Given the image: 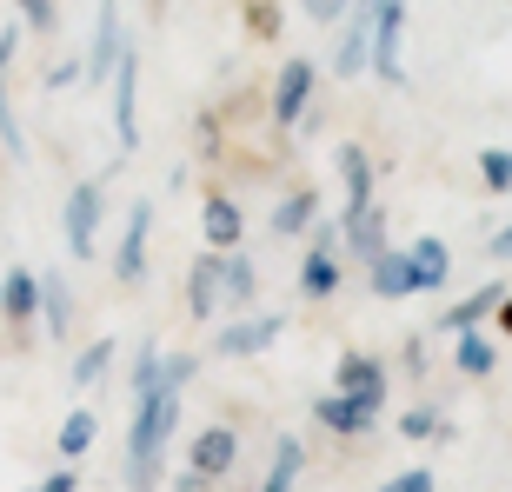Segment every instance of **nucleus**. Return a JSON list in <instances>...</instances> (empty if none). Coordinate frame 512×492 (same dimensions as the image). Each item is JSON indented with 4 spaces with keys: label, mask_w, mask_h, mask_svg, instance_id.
Returning a JSON list of instances; mask_svg holds the SVG:
<instances>
[{
    "label": "nucleus",
    "mask_w": 512,
    "mask_h": 492,
    "mask_svg": "<svg viewBox=\"0 0 512 492\" xmlns=\"http://www.w3.org/2000/svg\"><path fill=\"white\" fill-rule=\"evenodd\" d=\"M173 426H180V386H153V393L133 399V426H127V492H153L160 486V466H167Z\"/></svg>",
    "instance_id": "f257e3e1"
},
{
    "label": "nucleus",
    "mask_w": 512,
    "mask_h": 492,
    "mask_svg": "<svg viewBox=\"0 0 512 492\" xmlns=\"http://www.w3.org/2000/svg\"><path fill=\"white\" fill-rule=\"evenodd\" d=\"M100 220H107V193H100L94 180L67 187L60 227H67V253H74V260H94V253H100Z\"/></svg>",
    "instance_id": "f03ea898"
},
{
    "label": "nucleus",
    "mask_w": 512,
    "mask_h": 492,
    "mask_svg": "<svg viewBox=\"0 0 512 492\" xmlns=\"http://www.w3.org/2000/svg\"><path fill=\"white\" fill-rule=\"evenodd\" d=\"M114 140H120V160L140 147V47H120V67H114Z\"/></svg>",
    "instance_id": "7ed1b4c3"
},
{
    "label": "nucleus",
    "mask_w": 512,
    "mask_h": 492,
    "mask_svg": "<svg viewBox=\"0 0 512 492\" xmlns=\"http://www.w3.org/2000/svg\"><path fill=\"white\" fill-rule=\"evenodd\" d=\"M313 80H320V67L306 54H293L280 67V80H273V100H266V114H273V133H293L306 120V100H313Z\"/></svg>",
    "instance_id": "20e7f679"
},
{
    "label": "nucleus",
    "mask_w": 512,
    "mask_h": 492,
    "mask_svg": "<svg viewBox=\"0 0 512 492\" xmlns=\"http://www.w3.org/2000/svg\"><path fill=\"white\" fill-rule=\"evenodd\" d=\"M399 47H406V0H380L373 7V74H380V87H406Z\"/></svg>",
    "instance_id": "39448f33"
},
{
    "label": "nucleus",
    "mask_w": 512,
    "mask_h": 492,
    "mask_svg": "<svg viewBox=\"0 0 512 492\" xmlns=\"http://www.w3.org/2000/svg\"><path fill=\"white\" fill-rule=\"evenodd\" d=\"M300 293L306 300H333L340 293V227H313V246H306L300 260Z\"/></svg>",
    "instance_id": "423d86ee"
},
{
    "label": "nucleus",
    "mask_w": 512,
    "mask_h": 492,
    "mask_svg": "<svg viewBox=\"0 0 512 492\" xmlns=\"http://www.w3.org/2000/svg\"><path fill=\"white\" fill-rule=\"evenodd\" d=\"M286 333V320L280 313H240V320H227L220 326V340H213V353L220 360H253V353H266V346Z\"/></svg>",
    "instance_id": "0eeeda50"
},
{
    "label": "nucleus",
    "mask_w": 512,
    "mask_h": 492,
    "mask_svg": "<svg viewBox=\"0 0 512 492\" xmlns=\"http://www.w3.org/2000/svg\"><path fill=\"white\" fill-rule=\"evenodd\" d=\"M120 47H127V20H120V0H100L94 7V47H87V80L107 87L120 67Z\"/></svg>",
    "instance_id": "6e6552de"
},
{
    "label": "nucleus",
    "mask_w": 512,
    "mask_h": 492,
    "mask_svg": "<svg viewBox=\"0 0 512 492\" xmlns=\"http://www.w3.org/2000/svg\"><path fill=\"white\" fill-rule=\"evenodd\" d=\"M373 7H380V0H353V14H346V34H340V47H333V74L340 80H360L366 67H373Z\"/></svg>",
    "instance_id": "1a4fd4ad"
},
{
    "label": "nucleus",
    "mask_w": 512,
    "mask_h": 492,
    "mask_svg": "<svg viewBox=\"0 0 512 492\" xmlns=\"http://www.w3.org/2000/svg\"><path fill=\"white\" fill-rule=\"evenodd\" d=\"M233 459H240V433L233 426H200L187 446V473L193 479H227Z\"/></svg>",
    "instance_id": "9d476101"
},
{
    "label": "nucleus",
    "mask_w": 512,
    "mask_h": 492,
    "mask_svg": "<svg viewBox=\"0 0 512 492\" xmlns=\"http://www.w3.org/2000/svg\"><path fill=\"white\" fill-rule=\"evenodd\" d=\"M147 240H153V207L140 200V207H127V233H120V246H114V280L120 286L147 280Z\"/></svg>",
    "instance_id": "9b49d317"
},
{
    "label": "nucleus",
    "mask_w": 512,
    "mask_h": 492,
    "mask_svg": "<svg viewBox=\"0 0 512 492\" xmlns=\"http://www.w3.org/2000/svg\"><path fill=\"white\" fill-rule=\"evenodd\" d=\"M386 413V399H353V393H326L320 406H313V419H320L326 433H366V426H373V419Z\"/></svg>",
    "instance_id": "f8f14e48"
},
{
    "label": "nucleus",
    "mask_w": 512,
    "mask_h": 492,
    "mask_svg": "<svg viewBox=\"0 0 512 492\" xmlns=\"http://www.w3.org/2000/svg\"><path fill=\"white\" fill-rule=\"evenodd\" d=\"M200 233H207L213 253H233V246H240V233H247L240 200H233V193H207V200H200Z\"/></svg>",
    "instance_id": "ddd939ff"
},
{
    "label": "nucleus",
    "mask_w": 512,
    "mask_h": 492,
    "mask_svg": "<svg viewBox=\"0 0 512 492\" xmlns=\"http://www.w3.org/2000/svg\"><path fill=\"white\" fill-rule=\"evenodd\" d=\"M227 306V280H220V253H200L187 266V313L193 320H213Z\"/></svg>",
    "instance_id": "4468645a"
},
{
    "label": "nucleus",
    "mask_w": 512,
    "mask_h": 492,
    "mask_svg": "<svg viewBox=\"0 0 512 492\" xmlns=\"http://www.w3.org/2000/svg\"><path fill=\"white\" fill-rule=\"evenodd\" d=\"M333 393L386 399V360H373V353H340V366H333Z\"/></svg>",
    "instance_id": "2eb2a0df"
},
{
    "label": "nucleus",
    "mask_w": 512,
    "mask_h": 492,
    "mask_svg": "<svg viewBox=\"0 0 512 492\" xmlns=\"http://www.w3.org/2000/svg\"><path fill=\"white\" fill-rule=\"evenodd\" d=\"M333 167H340V187H346V213L340 220H353V213L373 207V160L346 140V147H333Z\"/></svg>",
    "instance_id": "dca6fc26"
},
{
    "label": "nucleus",
    "mask_w": 512,
    "mask_h": 492,
    "mask_svg": "<svg viewBox=\"0 0 512 492\" xmlns=\"http://www.w3.org/2000/svg\"><path fill=\"white\" fill-rule=\"evenodd\" d=\"M366 280H373V293H380V300H413V293H419L406 246H386L380 260H366Z\"/></svg>",
    "instance_id": "f3484780"
},
{
    "label": "nucleus",
    "mask_w": 512,
    "mask_h": 492,
    "mask_svg": "<svg viewBox=\"0 0 512 492\" xmlns=\"http://www.w3.org/2000/svg\"><path fill=\"white\" fill-rule=\"evenodd\" d=\"M40 313V273H27V266H14V273H7V280H0V320L14 326H27Z\"/></svg>",
    "instance_id": "a211bd4d"
},
{
    "label": "nucleus",
    "mask_w": 512,
    "mask_h": 492,
    "mask_svg": "<svg viewBox=\"0 0 512 492\" xmlns=\"http://www.w3.org/2000/svg\"><path fill=\"white\" fill-rule=\"evenodd\" d=\"M313 227H320V193L293 187L280 207H273V240H293V233H313Z\"/></svg>",
    "instance_id": "6ab92c4d"
},
{
    "label": "nucleus",
    "mask_w": 512,
    "mask_h": 492,
    "mask_svg": "<svg viewBox=\"0 0 512 492\" xmlns=\"http://www.w3.org/2000/svg\"><path fill=\"white\" fill-rule=\"evenodd\" d=\"M220 280H227V313H253V300H260V273H253V260L233 246V253H220Z\"/></svg>",
    "instance_id": "aec40b11"
},
{
    "label": "nucleus",
    "mask_w": 512,
    "mask_h": 492,
    "mask_svg": "<svg viewBox=\"0 0 512 492\" xmlns=\"http://www.w3.org/2000/svg\"><path fill=\"white\" fill-rule=\"evenodd\" d=\"M499 300H506L499 286H479V293H466L459 306H446V313H439V333H453V340H459V333H473L479 320H493V313H499Z\"/></svg>",
    "instance_id": "412c9836"
},
{
    "label": "nucleus",
    "mask_w": 512,
    "mask_h": 492,
    "mask_svg": "<svg viewBox=\"0 0 512 492\" xmlns=\"http://www.w3.org/2000/svg\"><path fill=\"white\" fill-rule=\"evenodd\" d=\"M340 246H353L360 260H380V253H386V220H380V207H366V213H353V220H340Z\"/></svg>",
    "instance_id": "4be33fe9"
},
{
    "label": "nucleus",
    "mask_w": 512,
    "mask_h": 492,
    "mask_svg": "<svg viewBox=\"0 0 512 492\" xmlns=\"http://www.w3.org/2000/svg\"><path fill=\"white\" fill-rule=\"evenodd\" d=\"M40 320H47L54 340H67V326H74V293H67L60 273H40Z\"/></svg>",
    "instance_id": "5701e85b"
},
{
    "label": "nucleus",
    "mask_w": 512,
    "mask_h": 492,
    "mask_svg": "<svg viewBox=\"0 0 512 492\" xmlns=\"http://www.w3.org/2000/svg\"><path fill=\"white\" fill-rule=\"evenodd\" d=\"M94 433H100V419L87 413V406H74V413L60 419V466H74V459H87V446H94Z\"/></svg>",
    "instance_id": "b1692460"
},
{
    "label": "nucleus",
    "mask_w": 512,
    "mask_h": 492,
    "mask_svg": "<svg viewBox=\"0 0 512 492\" xmlns=\"http://www.w3.org/2000/svg\"><path fill=\"white\" fill-rule=\"evenodd\" d=\"M406 260H413V280H419V293H433V286L446 280V273H453V253H446L439 240H413V246H406Z\"/></svg>",
    "instance_id": "393cba45"
},
{
    "label": "nucleus",
    "mask_w": 512,
    "mask_h": 492,
    "mask_svg": "<svg viewBox=\"0 0 512 492\" xmlns=\"http://www.w3.org/2000/svg\"><path fill=\"white\" fill-rule=\"evenodd\" d=\"M300 466H306V446L286 433L280 446H273V466H266V486L260 492H293V486H300Z\"/></svg>",
    "instance_id": "a878e982"
},
{
    "label": "nucleus",
    "mask_w": 512,
    "mask_h": 492,
    "mask_svg": "<svg viewBox=\"0 0 512 492\" xmlns=\"http://www.w3.org/2000/svg\"><path fill=\"white\" fill-rule=\"evenodd\" d=\"M114 353H120L114 340H94V346H80V353H74V366H67V379H74V386H94V379H107V366H114Z\"/></svg>",
    "instance_id": "bb28decb"
},
{
    "label": "nucleus",
    "mask_w": 512,
    "mask_h": 492,
    "mask_svg": "<svg viewBox=\"0 0 512 492\" xmlns=\"http://www.w3.org/2000/svg\"><path fill=\"white\" fill-rule=\"evenodd\" d=\"M453 360H459V373H493V360H499V353H493V333H479V326H473V333H459V353H453Z\"/></svg>",
    "instance_id": "cd10ccee"
},
{
    "label": "nucleus",
    "mask_w": 512,
    "mask_h": 492,
    "mask_svg": "<svg viewBox=\"0 0 512 492\" xmlns=\"http://www.w3.org/2000/svg\"><path fill=\"white\" fill-rule=\"evenodd\" d=\"M280 27H286L280 0H247V34L253 40H280Z\"/></svg>",
    "instance_id": "c85d7f7f"
},
{
    "label": "nucleus",
    "mask_w": 512,
    "mask_h": 492,
    "mask_svg": "<svg viewBox=\"0 0 512 492\" xmlns=\"http://www.w3.org/2000/svg\"><path fill=\"white\" fill-rule=\"evenodd\" d=\"M479 180H486V193H512V153L486 147V153H479Z\"/></svg>",
    "instance_id": "c756f323"
},
{
    "label": "nucleus",
    "mask_w": 512,
    "mask_h": 492,
    "mask_svg": "<svg viewBox=\"0 0 512 492\" xmlns=\"http://www.w3.org/2000/svg\"><path fill=\"white\" fill-rule=\"evenodd\" d=\"M160 366H167V353H160V346H140V353H133V399L160 386Z\"/></svg>",
    "instance_id": "7c9ffc66"
},
{
    "label": "nucleus",
    "mask_w": 512,
    "mask_h": 492,
    "mask_svg": "<svg viewBox=\"0 0 512 492\" xmlns=\"http://www.w3.org/2000/svg\"><path fill=\"white\" fill-rule=\"evenodd\" d=\"M399 433H406V439H446L453 426H446V419H439L433 406H413V413L399 419Z\"/></svg>",
    "instance_id": "2f4dec72"
},
{
    "label": "nucleus",
    "mask_w": 512,
    "mask_h": 492,
    "mask_svg": "<svg viewBox=\"0 0 512 492\" xmlns=\"http://www.w3.org/2000/svg\"><path fill=\"white\" fill-rule=\"evenodd\" d=\"M80 80H87V60H54V67H47V87H54V94H74Z\"/></svg>",
    "instance_id": "473e14b6"
},
{
    "label": "nucleus",
    "mask_w": 512,
    "mask_h": 492,
    "mask_svg": "<svg viewBox=\"0 0 512 492\" xmlns=\"http://www.w3.org/2000/svg\"><path fill=\"white\" fill-rule=\"evenodd\" d=\"M14 7H20V27H34V34H47V27H54V0H14Z\"/></svg>",
    "instance_id": "72a5a7b5"
},
{
    "label": "nucleus",
    "mask_w": 512,
    "mask_h": 492,
    "mask_svg": "<svg viewBox=\"0 0 512 492\" xmlns=\"http://www.w3.org/2000/svg\"><path fill=\"white\" fill-rule=\"evenodd\" d=\"M0 147L14 153V160H27V133H20V120H14V107L0 100Z\"/></svg>",
    "instance_id": "f704fd0d"
},
{
    "label": "nucleus",
    "mask_w": 512,
    "mask_h": 492,
    "mask_svg": "<svg viewBox=\"0 0 512 492\" xmlns=\"http://www.w3.org/2000/svg\"><path fill=\"white\" fill-rule=\"evenodd\" d=\"M200 373V360H193V353H173L167 366H160V379H167V386H180V393H187V379Z\"/></svg>",
    "instance_id": "c9c22d12"
},
{
    "label": "nucleus",
    "mask_w": 512,
    "mask_h": 492,
    "mask_svg": "<svg viewBox=\"0 0 512 492\" xmlns=\"http://www.w3.org/2000/svg\"><path fill=\"white\" fill-rule=\"evenodd\" d=\"M14 54H20V27H0V100H7V74H14Z\"/></svg>",
    "instance_id": "e433bc0d"
},
{
    "label": "nucleus",
    "mask_w": 512,
    "mask_h": 492,
    "mask_svg": "<svg viewBox=\"0 0 512 492\" xmlns=\"http://www.w3.org/2000/svg\"><path fill=\"white\" fill-rule=\"evenodd\" d=\"M300 7H306L313 20H320V27H333V20H346V14H353V0H300Z\"/></svg>",
    "instance_id": "4c0bfd02"
},
{
    "label": "nucleus",
    "mask_w": 512,
    "mask_h": 492,
    "mask_svg": "<svg viewBox=\"0 0 512 492\" xmlns=\"http://www.w3.org/2000/svg\"><path fill=\"white\" fill-rule=\"evenodd\" d=\"M380 492H433V473H426V466H413V473H399V479H386Z\"/></svg>",
    "instance_id": "58836bf2"
},
{
    "label": "nucleus",
    "mask_w": 512,
    "mask_h": 492,
    "mask_svg": "<svg viewBox=\"0 0 512 492\" xmlns=\"http://www.w3.org/2000/svg\"><path fill=\"white\" fill-rule=\"evenodd\" d=\"M34 492H80V466H54V473L40 479Z\"/></svg>",
    "instance_id": "ea45409f"
},
{
    "label": "nucleus",
    "mask_w": 512,
    "mask_h": 492,
    "mask_svg": "<svg viewBox=\"0 0 512 492\" xmlns=\"http://www.w3.org/2000/svg\"><path fill=\"white\" fill-rule=\"evenodd\" d=\"M200 153H220V120L200 114Z\"/></svg>",
    "instance_id": "a19ab883"
},
{
    "label": "nucleus",
    "mask_w": 512,
    "mask_h": 492,
    "mask_svg": "<svg viewBox=\"0 0 512 492\" xmlns=\"http://www.w3.org/2000/svg\"><path fill=\"white\" fill-rule=\"evenodd\" d=\"M486 253H493V260H512V227H499V233H493V246H486Z\"/></svg>",
    "instance_id": "79ce46f5"
},
{
    "label": "nucleus",
    "mask_w": 512,
    "mask_h": 492,
    "mask_svg": "<svg viewBox=\"0 0 512 492\" xmlns=\"http://www.w3.org/2000/svg\"><path fill=\"white\" fill-rule=\"evenodd\" d=\"M493 320H499V333H506V340H512V293H506V300H499V313H493Z\"/></svg>",
    "instance_id": "37998d69"
},
{
    "label": "nucleus",
    "mask_w": 512,
    "mask_h": 492,
    "mask_svg": "<svg viewBox=\"0 0 512 492\" xmlns=\"http://www.w3.org/2000/svg\"><path fill=\"white\" fill-rule=\"evenodd\" d=\"M200 486H207V479H193V473H180V479H173V492H200Z\"/></svg>",
    "instance_id": "c03bdc74"
},
{
    "label": "nucleus",
    "mask_w": 512,
    "mask_h": 492,
    "mask_svg": "<svg viewBox=\"0 0 512 492\" xmlns=\"http://www.w3.org/2000/svg\"><path fill=\"white\" fill-rule=\"evenodd\" d=\"M147 7H160V14H167V7H173V0H147Z\"/></svg>",
    "instance_id": "a18cd8bd"
}]
</instances>
